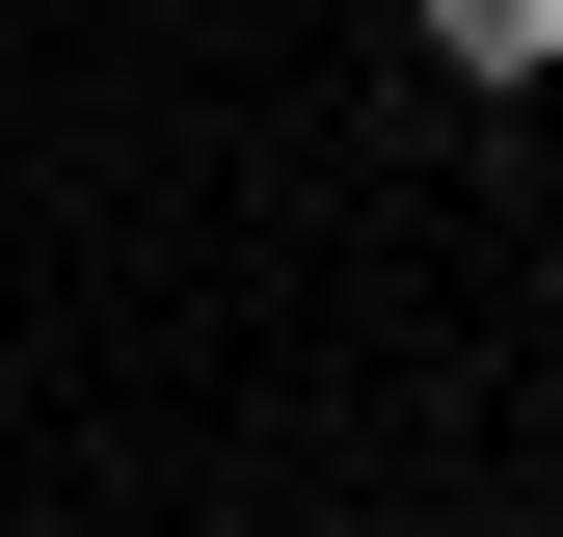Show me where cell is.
Listing matches in <instances>:
<instances>
[{"mask_svg":"<svg viewBox=\"0 0 563 537\" xmlns=\"http://www.w3.org/2000/svg\"><path fill=\"white\" fill-rule=\"evenodd\" d=\"M430 81H483V108H537V81H563V0H430Z\"/></svg>","mask_w":563,"mask_h":537,"instance_id":"cell-1","label":"cell"}]
</instances>
